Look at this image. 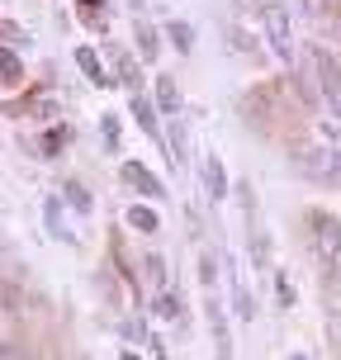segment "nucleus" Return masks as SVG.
Returning a JSON list of instances; mask_svg holds the SVG:
<instances>
[{
    "label": "nucleus",
    "mask_w": 341,
    "mask_h": 360,
    "mask_svg": "<svg viewBox=\"0 0 341 360\" xmlns=\"http://www.w3.org/2000/svg\"><path fill=\"white\" fill-rule=\"evenodd\" d=\"M289 157L299 162V171L313 180H341V152L323 143V138H299V143H289Z\"/></svg>",
    "instance_id": "nucleus-1"
},
{
    "label": "nucleus",
    "mask_w": 341,
    "mask_h": 360,
    "mask_svg": "<svg viewBox=\"0 0 341 360\" xmlns=\"http://www.w3.org/2000/svg\"><path fill=\"white\" fill-rule=\"evenodd\" d=\"M261 19H266V34H270L275 57H280V62H294V29H289V10H285V5H266Z\"/></svg>",
    "instance_id": "nucleus-2"
},
{
    "label": "nucleus",
    "mask_w": 341,
    "mask_h": 360,
    "mask_svg": "<svg viewBox=\"0 0 341 360\" xmlns=\"http://www.w3.org/2000/svg\"><path fill=\"white\" fill-rule=\"evenodd\" d=\"M313 228H318V252H323V261L337 270V261H341V223L332 214H313Z\"/></svg>",
    "instance_id": "nucleus-3"
},
{
    "label": "nucleus",
    "mask_w": 341,
    "mask_h": 360,
    "mask_svg": "<svg viewBox=\"0 0 341 360\" xmlns=\"http://www.w3.org/2000/svg\"><path fill=\"white\" fill-rule=\"evenodd\" d=\"M199 180H204L209 199H223V195H228V176H223V162H218L214 152L204 157V166H199Z\"/></svg>",
    "instance_id": "nucleus-4"
},
{
    "label": "nucleus",
    "mask_w": 341,
    "mask_h": 360,
    "mask_svg": "<svg viewBox=\"0 0 341 360\" xmlns=\"http://www.w3.org/2000/svg\"><path fill=\"white\" fill-rule=\"evenodd\" d=\"M124 180L133 185V190H143L147 199H162V180L152 176L147 166H138V162H124Z\"/></svg>",
    "instance_id": "nucleus-5"
},
{
    "label": "nucleus",
    "mask_w": 341,
    "mask_h": 360,
    "mask_svg": "<svg viewBox=\"0 0 341 360\" xmlns=\"http://www.w3.org/2000/svg\"><path fill=\"white\" fill-rule=\"evenodd\" d=\"M209 327H214V337H218V356H233V337H228V323H223V304H218L214 294H209Z\"/></svg>",
    "instance_id": "nucleus-6"
},
{
    "label": "nucleus",
    "mask_w": 341,
    "mask_h": 360,
    "mask_svg": "<svg viewBox=\"0 0 341 360\" xmlns=\"http://www.w3.org/2000/svg\"><path fill=\"white\" fill-rule=\"evenodd\" d=\"M24 81V62L15 57V48H0V86H19Z\"/></svg>",
    "instance_id": "nucleus-7"
},
{
    "label": "nucleus",
    "mask_w": 341,
    "mask_h": 360,
    "mask_svg": "<svg viewBox=\"0 0 341 360\" xmlns=\"http://www.w3.org/2000/svg\"><path fill=\"white\" fill-rule=\"evenodd\" d=\"M76 67H81V72L90 76V81H95V86H105L109 76H105V67H100V57L90 53V48H81V53H76Z\"/></svg>",
    "instance_id": "nucleus-8"
},
{
    "label": "nucleus",
    "mask_w": 341,
    "mask_h": 360,
    "mask_svg": "<svg viewBox=\"0 0 341 360\" xmlns=\"http://www.w3.org/2000/svg\"><path fill=\"white\" fill-rule=\"evenodd\" d=\"M128 228H138V233H157L162 218L152 214V209H138V204H133V209H128Z\"/></svg>",
    "instance_id": "nucleus-9"
},
{
    "label": "nucleus",
    "mask_w": 341,
    "mask_h": 360,
    "mask_svg": "<svg viewBox=\"0 0 341 360\" xmlns=\"http://www.w3.org/2000/svg\"><path fill=\"white\" fill-rule=\"evenodd\" d=\"M157 86H162V90H157V100H162V109H166V114H176V109H180V90H176V81H171V76H162Z\"/></svg>",
    "instance_id": "nucleus-10"
},
{
    "label": "nucleus",
    "mask_w": 341,
    "mask_h": 360,
    "mask_svg": "<svg viewBox=\"0 0 341 360\" xmlns=\"http://www.w3.org/2000/svg\"><path fill=\"white\" fill-rule=\"evenodd\" d=\"M166 38L176 43V53H190V48H195V29H190V24H171Z\"/></svg>",
    "instance_id": "nucleus-11"
},
{
    "label": "nucleus",
    "mask_w": 341,
    "mask_h": 360,
    "mask_svg": "<svg viewBox=\"0 0 341 360\" xmlns=\"http://www.w3.org/2000/svg\"><path fill=\"white\" fill-rule=\"evenodd\" d=\"M318 138H323V143L332 147V152H341V119H337V114H332V119H323V124H318Z\"/></svg>",
    "instance_id": "nucleus-12"
},
{
    "label": "nucleus",
    "mask_w": 341,
    "mask_h": 360,
    "mask_svg": "<svg viewBox=\"0 0 341 360\" xmlns=\"http://www.w3.org/2000/svg\"><path fill=\"white\" fill-rule=\"evenodd\" d=\"M133 119H138V128H143V133H152V138H157V124H152V105H147L143 95H133Z\"/></svg>",
    "instance_id": "nucleus-13"
},
{
    "label": "nucleus",
    "mask_w": 341,
    "mask_h": 360,
    "mask_svg": "<svg viewBox=\"0 0 341 360\" xmlns=\"http://www.w3.org/2000/svg\"><path fill=\"white\" fill-rule=\"evenodd\" d=\"M138 43H143V57H147V62L162 53V48H157V34H152V24H138Z\"/></svg>",
    "instance_id": "nucleus-14"
},
{
    "label": "nucleus",
    "mask_w": 341,
    "mask_h": 360,
    "mask_svg": "<svg viewBox=\"0 0 341 360\" xmlns=\"http://www.w3.org/2000/svg\"><path fill=\"white\" fill-rule=\"evenodd\" d=\"M157 318H180V294H162L157 299Z\"/></svg>",
    "instance_id": "nucleus-15"
},
{
    "label": "nucleus",
    "mask_w": 341,
    "mask_h": 360,
    "mask_svg": "<svg viewBox=\"0 0 341 360\" xmlns=\"http://www.w3.org/2000/svg\"><path fill=\"white\" fill-rule=\"evenodd\" d=\"M76 10H81V19H86V24H100V19H105V5H100V0H81Z\"/></svg>",
    "instance_id": "nucleus-16"
},
{
    "label": "nucleus",
    "mask_w": 341,
    "mask_h": 360,
    "mask_svg": "<svg viewBox=\"0 0 341 360\" xmlns=\"http://www.w3.org/2000/svg\"><path fill=\"white\" fill-rule=\"evenodd\" d=\"M67 195H72V204H76V209H81V214H86V209H90V199H86V190H81V185H67Z\"/></svg>",
    "instance_id": "nucleus-17"
},
{
    "label": "nucleus",
    "mask_w": 341,
    "mask_h": 360,
    "mask_svg": "<svg viewBox=\"0 0 341 360\" xmlns=\"http://www.w3.org/2000/svg\"><path fill=\"white\" fill-rule=\"evenodd\" d=\"M105 143L119 147V119H105Z\"/></svg>",
    "instance_id": "nucleus-18"
},
{
    "label": "nucleus",
    "mask_w": 341,
    "mask_h": 360,
    "mask_svg": "<svg viewBox=\"0 0 341 360\" xmlns=\"http://www.w3.org/2000/svg\"><path fill=\"white\" fill-rule=\"evenodd\" d=\"M171 147H176V157H185V133H180V124H171Z\"/></svg>",
    "instance_id": "nucleus-19"
},
{
    "label": "nucleus",
    "mask_w": 341,
    "mask_h": 360,
    "mask_svg": "<svg viewBox=\"0 0 341 360\" xmlns=\"http://www.w3.org/2000/svg\"><path fill=\"white\" fill-rule=\"evenodd\" d=\"M124 360H138V356H133V351H124Z\"/></svg>",
    "instance_id": "nucleus-20"
},
{
    "label": "nucleus",
    "mask_w": 341,
    "mask_h": 360,
    "mask_svg": "<svg viewBox=\"0 0 341 360\" xmlns=\"http://www.w3.org/2000/svg\"><path fill=\"white\" fill-rule=\"evenodd\" d=\"M289 360H304V356H289Z\"/></svg>",
    "instance_id": "nucleus-21"
}]
</instances>
